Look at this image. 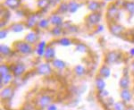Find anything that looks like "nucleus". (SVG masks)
<instances>
[{"instance_id": "1", "label": "nucleus", "mask_w": 134, "mask_h": 110, "mask_svg": "<svg viewBox=\"0 0 134 110\" xmlns=\"http://www.w3.org/2000/svg\"><path fill=\"white\" fill-rule=\"evenodd\" d=\"M14 47L15 48V51L18 53L21 54V55H31L33 52V47L32 45L29 44L26 42L25 40H20V41H16L14 44Z\"/></svg>"}, {"instance_id": "2", "label": "nucleus", "mask_w": 134, "mask_h": 110, "mask_svg": "<svg viewBox=\"0 0 134 110\" xmlns=\"http://www.w3.org/2000/svg\"><path fill=\"white\" fill-rule=\"evenodd\" d=\"M121 55L120 52H116V51H111V52H108L105 55V64H114L115 63H117L119 60L121 59Z\"/></svg>"}, {"instance_id": "3", "label": "nucleus", "mask_w": 134, "mask_h": 110, "mask_svg": "<svg viewBox=\"0 0 134 110\" xmlns=\"http://www.w3.org/2000/svg\"><path fill=\"white\" fill-rule=\"evenodd\" d=\"M10 68H11V71H12V73L14 74V76L15 77V78L21 77L26 71L25 64L23 63H17L15 64H14V65L10 66Z\"/></svg>"}, {"instance_id": "4", "label": "nucleus", "mask_w": 134, "mask_h": 110, "mask_svg": "<svg viewBox=\"0 0 134 110\" xmlns=\"http://www.w3.org/2000/svg\"><path fill=\"white\" fill-rule=\"evenodd\" d=\"M36 73H38V74L47 76V75L51 74V73H52V67H51V65L48 63L40 64L36 67Z\"/></svg>"}, {"instance_id": "5", "label": "nucleus", "mask_w": 134, "mask_h": 110, "mask_svg": "<svg viewBox=\"0 0 134 110\" xmlns=\"http://www.w3.org/2000/svg\"><path fill=\"white\" fill-rule=\"evenodd\" d=\"M40 16L38 14H32L30 16H28L27 20H26L25 26L29 29H32V28L36 27L38 25V21H40Z\"/></svg>"}, {"instance_id": "6", "label": "nucleus", "mask_w": 134, "mask_h": 110, "mask_svg": "<svg viewBox=\"0 0 134 110\" xmlns=\"http://www.w3.org/2000/svg\"><path fill=\"white\" fill-rule=\"evenodd\" d=\"M52 101V98L49 95H42L41 97L38 98V101H37V105H38V107L44 109L47 108L49 105L51 104Z\"/></svg>"}, {"instance_id": "7", "label": "nucleus", "mask_w": 134, "mask_h": 110, "mask_svg": "<svg viewBox=\"0 0 134 110\" xmlns=\"http://www.w3.org/2000/svg\"><path fill=\"white\" fill-rule=\"evenodd\" d=\"M101 21V14L98 12L96 13H91L87 16L86 18V21L88 23V24L91 25H97L98 26L99 21Z\"/></svg>"}, {"instance_id": "8", "label": "nucleus", "mask_w": 134, "mask_h": 110, "mask_svg": "<svg viewBox=\"0 0 134 110\" xmlns=\"http://www.w3.org/2000/svg\"><path fill=\"white\" fill-rule=\"evenodd\" d=\"M14 94V87H11V86H6L5 88H4L1 90V100H9L13 98Z\"/></svg>"}, {"instance_id": "9", "label": "nucleus", "mask_w": 134, "mask_h": 110, "mask_svg": "<svg viewBox=\"0 0 134 110\" xmlns=\"http://www.w3.org/2000/svg\"><path fill=\"white\" fill-rule=\"evenodd\" d=\"M109 30L113 35L118 37H121L124 32V27L121 24H118V23H111L109 26Z\"/></svg>"}, {"instance_id": "10", "label": "nucleus", "mask_w": 134, "mask_h": 110, "mask_svg": "<svg viewBox=\"0 0 134 110\" xmlns=\"http://www.w3.org/2000/svg\"><path fill=\"white\" fill-rule=\"evenodd\" d=\"M24 40L31 45H35L40 40V36L35 31H30L24 37Z\"/></svg>"}, {"instance_id": "11", "label": "nucleus", "mask_w": 134, "mask_h": 110, "mask_svg": "<svg viewBox=\"0 0 134 110\" xmlns=\"http://www.w3.org/2000/svg\"><path fill=\"white\" fill-rule=\"evenodd\" d=\"M49 21L50 24L53 25L54 27H62L63 26V17L59 14H54L49 17Z\"/></svg>"}, {"instance_id": "12", "label": "nucleus", "mask_w": 134, "mask_h": 110, "mask_svg": "<svg viewBox=\"0 0 134 110\" xmlns=\"http://www.w3.org/2000/svg\"><path fill=\"white\" fill-rule=\"evenodd\" d=\"M119 14V8L116 6V5H112L110 6L107 9V17L108 19H113L116 18Z\"/></svg>"}, {"instance_id": "13", "label": "nucleus", "mask_w": 134, "mask_h": 110, "mask_svg": "<svg viewBox=\"0 0 134 110\" xmlns=\"http://www.w3.org/2000/svg\"><path fill=\"white\" fill-rule=\"evenodd\" d=\"M4 5L9 9H18L21 5V0H5Z\"/></svg>"}, {"instance_id": "14", "label": "nucleus", "mask_w": 134, "mask_h": 110, "mask_svg": "<svg viewBox=\"0 0 134 110\" xmlns=\"http://www.w3.org/2000/svg\"><path fill=\"white\" fill-rule=\"evenodd\" d=\"M55 48L51 46H47V48H46V51H45V55H44V57L46 58L47 61H53L55 59Z\"/></svg>"}, {"instance_id": "15", "label": "nucleus", "mask_w": 134, "mask_h": 110, "mask_svg": "<svg viewBox=\"0 0 134 110\" xmlns=\"http://www.w3.org/2000/svg\"><path fill=\"white\" fill-rule=\"evenodd\" d=\"M47 47V45L46 41H44V40H41L40 42H38L36 47V54L38 57H44Z\"/></svg>"}, {"instance_id": "16", "label": "nucleus", "mask_w": 134, "mask_h": 110, "mask_svg": "<svg viewBox=\"0 0 134 110\" xmlns=\"http://www.w3.org/2000/svg\"><path fill=\"white\" fill-rule=\"evenodd\" d=\"M120 96L122 100L124 103L130 102L131 100V98H132V94H131V92L130 91L129 89H122L120 92Z\"/></svg>"}, {"instance_id": "17", "label": "nucleus", "mask_w": 134, "mask_h": 110, "mask_svg": "<svg viewBox=\"0 0 134 110\" xmlns=\"http://www.w3.org/2000/svg\"><path fill=\"white\" fill-rule=\"evenodd\" d=\"M87 6H88V9L91 11V13H96L100 10L101 4L98 1H88Z\"/></svg>"}, {"instance_id": "18", "label": "nucleus", "mask_w": 134, "mask_h": 110, "mask_svg": "<svg viewBox=\"0 0 134 110\" xmlns=\"http://www.w3.org/2000/svg\"><path fill=\"white\" fill-rule=\"evenodd\" d=\"M110 74H111V70H110V68L107 65H105V64L101 66L98 71V75L104 79L108 78L110 76Z\"/></svg>"}, {"instance_id": "19", "label": "nucleus", "mask_w": 134, "mask_h": 110, "mask_svg": "<svg viewBox=\"0 0 134 110\" xmlns=\"http://www.w3.org/2000/svg\"><path fill=\"white\" fill-rule=\"evenodd\" d=\"M67 4H68V12L71 13V14L77 12L78 9L80 8V6H81V4H79L75 0H71Z\"/></svg>"}, {"instance_id": "20", "label": "nucleus", "mask_w": 134, "mask_h": 110, "mask_svg": "<svg viewBox=\"0 0 134 110\" xmlns=\"http://www.w3.org/2000/svg\"><path fill=\"white\" fill-rule=\"evenodd\" d=\"M51 64H52V65L54 66V68L57 69V70H64V69L66 67L65 62L63 61L61 59H57V58H55V59L51 62Z\"/></svg>"}, {"instance_id": "21", "label": "nucleus", "mask_w": 134, "mask_h": 110, "mask_svg": "<svg viewBox=\"0 0 134 110\" xmlns=\"http://www.w3.org/2000/svg\"><path fill=\"white\" fill-rule=\"evenodd\" d=\"M95 84H96L98 91H102V90H105V81L102 77H97L96 80H95Z\"/></svg>"}, {"instance_id": "22", "label": "nucleus", "mask_w": 134, "mask_h": 110, "mask_svg": "<svg viewBox=\"0 0 134 110\" xmlns=\"http://www.w3.org/2000/svg\"><path fill=\"white\" fill-rule=\"evenodd\" d=\"M14 76L12 73H8V74H6L3 77H0V83H1V87L3 86V84L4 85H7V84L11 83L13 81V80H14Z\"/></svg>"}, {"instance_id": "23", "label": "nucleus", "mask_w": 134, "mask_h": 110, "mask_svg": "<svg viewBox=\"0 0 134 110\" xmlns=\"http://www.w3.org/2000/svg\"><path fill=\"white\" fill-rule=\"evenodd\" d=\"M0 53H1V56L9 57V56H11V54H12V49L7 45L1 44L0 45Z\"/></svg>"}, {"instance_id": "24", "label": "nucleus", "mask_w": 134, "mask_h": 110, "mask_svg": "<svg viewBox=\"0 0 134 110\" xmlns=\"http://www.w3.org/2000/svg\"><path fill=\"white\" fill-rule=\"evenodd\" d=\"M25 26L23 24L21 23H14V24H12L10 26V30L12 31L13 32H21L24 30Z\"/></svg>"}, {"instance_id": "25", "label": "nucleus", "mask_w": 134, "mask_h": 110, "mask_svg": "<svg viewBox=\"0 0 134 110\" xmlns=\"http://www.w3.org/2000/svg\"><path fill=\"white\" fill-rule=\"evenodd\" d=\"M119 85L122 89H128L130 86V79L127 75H124L119 81Z\"/></svg>"}, {"instance_id": "26", "label": "nucleus", "mask_w": 134, "mask_h": 110, "mask_svg": "<svg viewBox=\"0 0 134 110\" xmlns=\"http://www.w3.org/2000/svg\"><path fill=\"white\" fill-rule=\"evenodd\" d=\"M37 5L40 9H41L42 11H46V9H47L48 6H50V3H49V0H38Z\"/></svg>"}, {"instance_id": "27", "label": "nucleus", "mask_w": 134, "mask_h": 110, "mask_svg": "<svg viewBox=\"0 0 134 110\" xmlns=\"http://www.w3.org/2000/svg\"><path fill=\"white\" fill-rule=\"evenodd\" d=\"M74 73H75V74L79 77L83 76L86 73V68L84 67L83 65H81V64H78V65H76L74 67Z\"/></svg>"}, {"instance_id": "28", "label": "nucleus", "mask_w": 134, "mask_h": 110, "mask_svg": "<svg viewBox=\"0 0 134 110\" xmlns=\"http://www.w3.org/2000/svg\"><path fill=\"white\" fill-rule=\"evenodd\" d=\"M57 43L63 47H69L72 44V40H71L69 38H66V37H63V38H58Z\"/></svg>"}, {"instance_id": "29", "label": "nucleus", "mask_w": 134, "mask_h": 110, "mask_svg": "<svg viewBox=\"0 0 134 110\" xmlns=\"http://www.w3.org/2000/svg\"><path fill=\"white\" fill-rule=\"evenodd\" d=\"M122 6L129 14H134V2H124Z\"/></svg>"}, {"instance_id": "30", "label": "nucleus", "mask_w": 134, "mask_h": 110, "mask_svg": "<svg viewBox=\"0 0 134 110\" xmlns=\"http://www.w3.org/2000/svg\"><path fill=\"white\" fill-rule=\"evenodd\" d=\"M10 66H8L5 64H2L1 66H0V77H3L5 75L8 74V73H10Z\"/></svg>"}, {"instance_id": "31", "label": "nucleus", "mask_w": 134, "mask_h": 110, "mask_svg": "<svg viewBox=\"0 0 134 110\" xmlns=\"http://www.w3.org/2000/svg\"><path fill=\"white\" fill-rule=\"evenodd\" d=\"M50 24V21H49V19L47 18H43L40 19V21L38 23V27L40 28V29H47Z\"/></svg>"}, {"instance_id": "32", "label": "nucleus", "mask_w": 134, "mask_h": 110, "mask_svg": "<svg viewBox=\"0 0 134 110\" xmlns=\"http://www.w3.org/2000/svg\"><path fill=\"white\" fill-rule=\"evenodd\" d=\"M126 103L124 101H118V102H114L113 105V110H125L126 109Z\"/></svg>"}, {"instance_id": "33", "label": "nucleus", "mask_w": 134, "mask_h": 110, "mask_svg": "<svg viewBox=\"0 0 134 110\" xmlns=\"http://www.w3.org/2000/svg\"><path fill=\"white\" fill-rule=\"evenodd\" d=\"M58 14H65V13L68 12V4L65 3V2H62V3L59 4V6H58Z\"/></svg>"}, {"instance_id": "34", "label": "nucleus", "mask_w": 134, "mask_h": 110, "mask_svg": "<svg viewBox=\"0 0 134 110\" xmlns=\"http://www.w3.org/2000/svg\"><path fill=\"white\" fill-rule=\"evenodd\" d=\"M63 31H64V29H63V27H60V26L54 27L53 29L51 30V33L55 37L61 36L63 34Z\"/></svg>"}, {"instance_id": "35", "label": "nucleus", "mask_w": 134, "mask_h": 110, "mask_svg": "<svg viewBox=\"0 0 134 110\" xmlns=\"http://www.w3.org/2000/svg\"><path fill=\"white\" fill-rule=\"evenodd\" d=\"M75 49H76V51H78V52H80V53H85L88 51V47L86 46L85 44H83V43H78L76 45Z\"/></svg>"}, {"instance_id": "36", "label": "nucleus", "mask_w": 134, "mask_h": 110, "mask_svg": "<svg viewBox=\"0 0 134 110\" xmlns=\"http://www.w3.org/2000/svg\"><path fill=\"white\" fill-rule=\"evenodd\" d=\"M108 91L107 90H104L102 91H98V96L100 97L101 98H107L108 97Z\"/></svg>"}, {"instance_id": "37", "label": "nucleus", "mask_w": 134, "mask_h": 110, "mask_svg": "<svg viewBox=\"0 0 134 110\" xmlns=\"http://www.w3.org/2000/svg\"><path fill=\"white\" fill-rule=\"evenodd\" d=\"M7 34H8V31L7 30H5V29H2L1 30V31H0V38L1 40H4V38H6V36H7Z\"/></svg>"}, {"instance_id": "38", "label": "nucleus", "mask_w": 134, "mask_h": 110, "mask_svg": "<svg viewBox=\"0 0 134 110\" xmlns=\"http://www.w3.org/2000/svg\"><path fill=\"white\" fill-rule=\"evenodd\" d=\"M47 110H57V107L55 104H50L47 107Z\"/></svg>"}, {"instance_id": "39", "label": "nucleus", "mask_w": 134, "mask_h": 110, "mask_svg": "<svg viewBox=\"0 0 134 110\" xmlns=\"http://www.w3.org/2000/svg\"><path fill=\"white\" fill-rule=\"evenodd\" d=\"M61 0H49V3H50L51 6H55L57 4H60Z\"/></svg>"}, {"instance_id": "40", "label": "nucleus", "mask_w": 134, "mask_h": 110, "mask_svg": "<svg viewBox=\"0 0 134 110\" xmlns=\"http://www.w3.org/2000/svg\"><path fill=\"white\" fill-rule=\"evenodd\" d=\"M68 31L70 32H76L78 31V28L76 26H74V25H72V26L68 29Z\"/></svg>"}, {"instance_id": "41", "label": "nucleus", "mask_w": 134, "mask_h": 110, "mask_svg": "<svg viewBox=\"0 0 134 110\" xmlns=\"http://www.w3.org/2000/svg\"><path fill=\"white\" fill-rule=\"evenodd\" d=\"M103 30H104V26H103V25L98 24V26H97L96 31H97V32H101V31H103Z\"/></svg>"}, {"instance_id": "42", "label": "nucleus", "mask_w": 134, "mask_h": 110, "mask_svg": "<svg viewBox=\"0 0 134 110\" xmlns=\"http://www.w3.org/2000/svg\"><path fill=\"white\" fill-rule=\"evenodd\" d=\"M129 53H130V55H131V57H134V47H132V48L130 49Z\"/></svg>"}, {"instance_id": "43", "label": "nucleus", "mask_w": 134, "mask_h": 110, "mask_svg": "<svg viewBox=\"0 0 134 110\" xmlns=\"http://www.w3.org/2000/svg\"><path fill=\"white\" fill-rule=\"evenodd\" d=\"M131 71L134 73V62H132V64H131Z\"/></svg>"}, {"instance_id": "44", "label": "nucleus", "mask_w": 134, "mask_h": 110, "mask_svg": "<svg viewBox=\"0 0 134 110\" xmlns=\"http://www.w3.org/2000/svg\"><path fill=\"white\" fill-rule=\"evenodd\" d=\"M125 110H134L133 107H126V109Z\"/></svg>"}, {"instance_id": "45", "label": "nucleus", "mask_w": 134, "mask_h": 110, "mask_svg": "<svg viewBox=\"0 0 134 110\" xmlns=\"http://www.w3.org/2000/svg\"><path fill=\"white\" fill-rule=\"evenodd\" d=\"M105 1H113V0H105Z\"/></svg>"}, {"instance_id": "46", "label": "nucleus", "mask_w": 134, "mask_h": 110, "mask_svg": "<svg viewBox=\"0 0 134 110\" xmlns=\"http://www.w3.org/2000/svg\"><path fill=\"white\" fill-rule=\"evenodd\" d=\"M23 110H26V109H23Z\"/></svg>"}]
</instances>
